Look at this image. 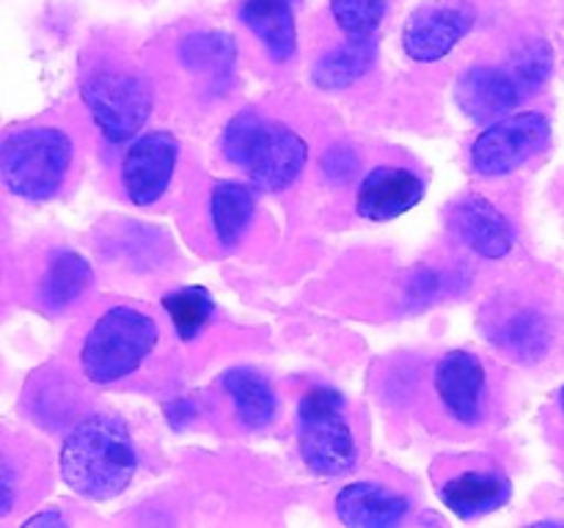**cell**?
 <instances>
[{
  "mask_svg": "<svg viewBox=\"0 0 564 528\" xmlns=\"http://www.w3.org/2000/svg\"><path fill=\"white\" fill-rule=\"evenodd\" d=\"M341 394L334 388H317L306 391L301 399V457L314 473L319 476H339L356 465V438L341 416Z\"/></svg>",
  "mask_w": 564,
  "mask_h": 528,
  "instance_id": "277c9868",
  "label": "cell"
},
{
  "mask_svg": "<svg viewBox=\"0 0 564 528\" xmlns=\"http://www.w3.org/2000/svg\"><path fill=\"white\" fill-rule=\"evenodd\" d=\"M262 127L264 121L259 119L253 110H246V113L235 116V119L229 121V127L224 130V154L229 157V163L235 165L246 163L248 152H251L253 141L259 138Z\"/></svg>",
  "mask_w": 564,
  "mask_h": 528,
  "instance_id": "484cf974",
  "label": "cell"
},
{
  "mask_svg": "<svg viewBox=\"0 0 564 528\" xmlns=\"http://www.w3.org/2000/svg\"><path fill=\"white\" fill-rule=\"evenodd\" d=\"M176 157H180V143L169 130L143 132L138 141H132L121 160V185L127 198L138 207L158 201L169 190Z\"/></svg>",
  "mask_w": 564,
  "mask_h": 528,
  "instance_id": "52a82bcc",
  "label": "cell"
},
{
  "mask_svg": "<svg viewBox=\"0 0 564 528\" xmlns=\"http://www.w3.org/2000/svg\"><path fill=\"white\" fill-rule=\"evenodd\" d=\"M435 388L460 424H477L482 418L485 366L477 355L466 350L449 352L435 369Z\"/></svg>",
  "mask_w": 564,
  "mask_h": 528,
  "instance_id": "7c38bea8",
  "label": "cell"
},
{
  "mask_svg": "<svg viewBox=\"0 0 564 528\" xmlns=\"http://www.w3.org/2000/svg\"><path fill=\"white\" fill-rule=\"evenodd\" d=\"M138 454L130 429L108 413L83 418L61 446V476L83 498H116L132 482Z\"/></svg>",
  "mask_w": 564,
  "mask_h": 528,
  "instance_id": "6da1fadb",
  "label": "cell"
},
{
  "mask_svg": "<svg viewBox=\"0 0 564 528\" xmlns=\"http://www.w3.org/2000/svg\"><path fill=\"white\" fill-rule=\"evenodd\" d=\"M308 160V143L295 130L264 121L262 132L253 141L242 168L251 176L253 187L264 193H275L290 187L301 176Z\"/></svg>",
  "mask_w": 564,
  "mask_h": 528,
  "instance_id": "9c48e42d",
  "label": "cell"
},
{
  "mask_svg": "<svg viewBox=\"0 0 564 528\" xmlns=\"http://www.w3.org/2000/svg\"><path fill=\"white\" fill-rule=\"evenodd\" d=\"M25 526H64V517L58 512H42V515L28 517Z\"/></svg>",
  "mask_w": 564,
  "mask_h": 528,
  "instance_id": "f1b7e54d",
  "label": "cell"
},
{
  "mask_svg": "<svg viewBox=\"0 0 564 528\" xmlns=\"http://www.w3.org/2000/svg\"><path fill=\"white\" fill-rule=\"evenodd\" d=\"M551 141V124L543 113H512L494 121L471 146V165L482 176H507L543 152Z\"/></svg>",
  "mask_w": 564,
  "mask_h": 528,
  "instance_id": "8992f818",
  "label": "cell"
},
{
  "mask_svg": "<svg viewBox=\"0 0 564 528\" xmlns=\"http://www.w3.org/2000/svg\"><path fill=\"white\" fill-rule=\"evenodd\" d=\"M424 196V182L416 170L400 165H378L364 176L356 207L367 220H394L416 207Z\"/></svg>",
  "mask_w": 564,
  "mask_h": 528,
  "instance_id": "8fae6325",
  "label": "cell"
},
{
  "mask_svg": "<svg viewBox=\"0 0 564 528\" xmlns=\"http://www.w3.org/2000/svg\"><path fill=\"white\" fill-rule=\"evenodd\" d=\"M438 495L444 506H449L457 517L474 520V517L499 509L510 498V482L501 473L468 471L441 484Z\"/></svg>",
  "mask_w": 564,
  "mask_h": 528,
  "instance_id": "9a60e30c",
  "label": "cell"
},
{
  "mask_svg": "<svg viewBox=\"0 0 564 528\" xmlns=\"http://www.w3.org/2000/svg\"><path fill=\"white\" fill-rule=\"evenodd\" d=\"M158 336V322L149 314L130 306L108 308L83 341V374L97 385L130 377L154 350Z\"/></svg>",
  "mask_w": 564,
  "mask_h": 528,
  "instance_id": "7a4b0ae2",
  "label": "cell"
},
{
  "mask_svg": "<svg viewBox=\"0 0 564 528\" xmlns=\"http://www.w3.org/2000/svg\"><path fill=\"white\" fill-rule=\"evenodd\" d=\"M17 501V471L6 454H0V517L14 509Z\"/></svg>",
  "mask_w": 564,
  "mask_h": 528,
  "instance_id": "83f0119b",
  "label": "cell"
},
{
  "mask_svg": "<svg viewBox=\"0 0 564 528\" xmlns=\"http://www.w3.org/2000/svg\"><path fill=\"white\" fill-rule=\"evenodd\" d=\"M180 58L196 75L220 80V77H229L231 69H235L237 44L229 33L202 31L193 33L180 44Z\"/></svg>",
  "mask_w": 564,
  "mask_h": 528,
  "instance_id": "ffe728a7",
  "label": "cell"
},
{
  "mask_svg": "<svg viewBox=\"0 0 564 528\" xmlns=\"http://www.w3.org/2000/svg\"><path fill=\"white\" fill-rule=\"evenodd\" d=\"M560 402H562V410H564V385H562V394H560Z\"/></svg>",
  "mask_w": 564,
  "mask_h": 528,
  "instance_id": "f546056e",
  "label": "cell"
},
{
  "mask_svg": "<svg viewBox=\"0 0 564 528\" xmlns=\"http://www.w3.org/2000/svg\"><path fill=\"white\" fill-rule=\"evenodd\" d=\"M72 154V138L58 127H25L0 143V179L14 196L44 201L64 185Z\"/></svg>",
  "mask_w": 564,
  "mask_h": 528,
  "instance_id": "3957f363",
  "label": "cell"
},
{
  "mask_svg": "<svg viewBox=\"0 0 564 528\" xmlns=\"http://www.w3.org/2000/svg\"><path fill=\"white\" fill-rule=\"evenodd\" d=\"M474 20H477V11L466 0L424 6L408 20L402 31L405 53L419 64H433L455 50V44L471 31Z\"/></svg>",
  "mask_w": 564,
  "mask_h": 528,
  "instance_id": "ba28073f",
  "label": "cell"
},
{
  "mask_svg": "<svg viewBox=\"0 0 564 528\" xmlns=\"http://www.w3.org/2000/svg\"><path fill=\"white\" fill-rule=\"evenodd\" d=\"M551 64H554V58H551V47L543 42V38H534V42L523 44L521 50H516V55H512V75H516V80L521 82L523 94L538 91V88L549 80Z\"/></svg>",
  "mask_w": 564,
  "mask_h": 528,
  "instance_id": "d4e9b609",
  "label": "cell"
},
{
  "mask_svg": "<svg viewBox=\"0 0 564 528\" xmlns=\"http://www.w3.org/2000/svg\"><path fill=\"white\" fill-rule=\"evenodd\" d=\"M457 237L485 258H501L516 245L510 220L482 196H466L452 212Z\"/></svg>",
  "mask_w": 564,
  "mask_h": 528,
  "instance_id": "4fadbf2b",
  "label": "cell"
},
{
  "mask_svg": "<svg viewBox=\"0 0 564 528\" xmlns=\"http://www.w3.org/2000/svg\"><path fill=\"white\" fill-rule=\"evenodd\" d=\"M240 16L275 61H290L297 47L292 0H242Z\"/></svg>",
  "mask_w": 564,
  "mask_h": 528,
  "instance_id": "2e32d148",
  "label": "cell"
},
{
  "mask_svg": "<svg viewBox=\"0 0 564 528\" xmlns=\"http://www.w3.org/2000/svg\"><path fill=\"white\" fill-rule=\"evenodd\" d=\"M411 504L405 495L372 482H352L336 495V515L352 528H391L402 522Z\"/></svg>",
  "mask_w": 564,
  "mask_h": 528,
  "instance_id": "5bb4252c",
  "label": "cell"
},
{
  "mask_svg": "<svg viewBox=\"0 0 564 528\" xmlns=\"http://www.w3.org/2000/svg\"><path fill=\"white\" fill-rule=\"evenodd\" d=\"M330 14L347 38H372L386 16V0H330Z\"/></svg>",
  "mask_w": 564,
  "mask_h": 528,
  "instance_id": "cb8c5ba5",
  "label": "cell"
},
{
  "mask_svg": "<svg viewBox=\"0 0 564 528\" xmlns=\"http://www.w3.org/2000/svg\"><path fill=\"white\" fill-rule=\"evenodd\" d=\"M83 102L91 110L102 135L124 143L147 124L152 113V94L147 82L130 72H97L83 86Z\"/></svg>",
  "mask_w": 564,
  "mask_h": 528,
  "instance_id": "5b68a950",
  "label": "cell"
},
{
  "mask_svg": "<svg viewBox=\"0 0 564 528\" xmlns=\"http://www.w3.org/2000/svg\"><path fill=\"white\" fill-rule=\"evenodd\" d=\"M163 308L182 341H193L196 336H202L215 314L213 297L202 286H185V289L171 292L163 297Z\"/></svg>",
  "mask_w": 564,
  "mask_h": 528,
  "instance_id": "603a6c76",
  "label": "cell"
},
{
  "mask_svg": "<svg viewBox=\"0 0 564 528\" xmlns=\"http://www.w3.org/2000/svg\"><path fill=\"white\" fill-rule=\"evenodd\" d=\"M356 168H358V157L350 146H341L339 143V146H334L325 152L323 170H325V176L334 182V185H341V182L350 179V176L356 174Z\"/></svg>",
  "mask_w": 564,
  "mask_h": 528,
  "instance_id": "4316f807",
  "label": "cell"
},
{
  "mask_svg": "<svg viewBox=\"0 0 564 528\" xmlns=\"http://www.w3.org/2000/svg\"><path fill=\"white\" fill-rule=\"evenodd\" d=\"M372 61V38H350V42L328 50V53L317 61V66H314V82H317L319 88L339 91V88H347L350 82H356L358 77L367 75Z\"/></svg>",
  "mask_w": 564,
  "mask_h": 528,
  "instance_id": "d6986e66",
  "label": "cell"
},
{
  "mask_svg": "<svg viewBox=\"0 0 564 528\" xmlns=\"http://www.w3.org/2000/svg\"><path fill=\"white\" fill-rule=\"evenodd\" d=\"M209 218H213L218 242L226 248L240 242L253 218V193L240 182H218L209 196Z\"/></svg>",
  "mask_w": 564,
  "mask_h": 528,
  "instance_id": "ac0fdd59",
  "label": "cell"
},
{
  "mask_svg": "<svg viewBox=\"0 0 564 528\" xmlns=\"http://www.w3.org/2000/svg\"><path fill=\"white\" fill-rule=\"evenodd\" d=\"M224 388L235 399L237 416L248 429H262L275 416V394L268 380L253 369H231L224 374Z\"/></svg>",
  "mask_w": 564,
  "mask_h": 528,
  "instance_id": "e0dca14e",
  "label": "cell"
},
{
  "mask_svg": "<svg viewBox=\"0 0 564 528\" xmlns=\"http://www.w3.org/2000/svg\"><path fill=\"white\" fill-rule=\"evenodd\" d=\"M91 284V264L77 253H61L50 262L42 278V302L53 311H61L75 302Z\"/></svg>",
  "mask_w": 564,
  "mask_h": 528,
  "instance_id": "44dd1931",
  "label": "cell"
},
{
  "mask_svg": "<svg viewBox=\"0 0 564 528\" xmlns=\"http://www.w3.org/2000/svg\"><path fill=\"white\" fill-rule=\"evenodd\" d=\"M523 99L516 75L499 66H471L457 80V105L468 119L479 124H494L516 110Z\"/></svg>",
  "mask_w": 564,
  "mask_h": 528,
  "instance_id": "30bf717a",
  "label": "cell"
},
{
  "mask_svg": "<svg viewBox=\"0 0 564 528\" xmlns=\"http://www.w3.org/2000/svg\"><path fill=\"white\" fill-rule=\"evenodd\" d=\"M490 339L499 346H505L510 355L521 358V361H532L540 358L549 346V324L538 311H518L510 314L496 330H490Z\"/></svg>",
  "mask_w": 564,
  "mask_h": 528,
  "instance_id": "7402d4cb",
  "label": "cell"
}]
</instances>
